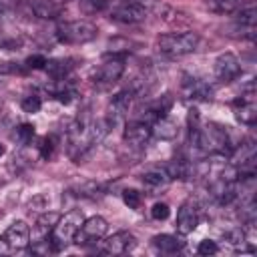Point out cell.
Wrapping results in <instances>:
<instances>
[{
    "instance_id": "obj_1",
    "label": "cell",
    "mask_w": 257,
    "mask_h": 257,
    "mask_svg": "<svg viewBox=\"0 0 257 257\" xmlns=\"http://www.w3.org/2000/svg\"><path fill=\"white\" fill-rule=\"evenodd\" d=\"M199 44V34L197 32H171V34H161L157 38V50L167 56V58H181L197 50Z\"/></svg>"
},
{
    "instance_id": "obj_2",
    "label": "cell",
    "mask_w": 257,
    "mask_h": 257,
    "mask_svg": "<svg viewBox=\"0 0 257 257\" xmlns=\"http://www.w3.org/2000/svg\"><path fill=\"white\" fill-rule=\"evenodd\" d=\"M82 221H84V215H82L80 209H72L64 217L58 219V223L54 225V229L48 235V239H50V243H52V247H54L56 253L62 251V249H66L74 241V237H76Z\"/></svg>"
},
{
    "instance_id": "obj_3",
    "label": "cell",
    "mask_w": 257,
    "mask_h": 257,
    "mask_svg": "<svg viewBox=\"0 0 257 257\" xmlns=\"http://www.w3.org/2000/svg\"><path fill=\"white\" fill-rule=\"evenodd\" d=\"M96 26L86 20H66L56 26V38L62 44H86L96 38Z\"/></svg>"
},
{
    "instance_id": "obj_4",
    "label": "cell",
    "mask_w": 257,
    "mask_h": 257,
    "mask_svg": "<svg viewBox=\"0 0 257 257\" xmlns=\"http://www.w3.org/2000/svg\"><path fill=\"white\" fill-rule=\"evenodd\" d=\"M124 60H126V54H120V52H110L104 56V60L92 68L90 72V80L98 86H108V84H114L122 72H124Z\"/></svg>"
},
{
    "instance_id": "obj_5",
    "label": "cell",
    "mask_w": 257,
    "mask_h": 257,
    "mask_svg": "<svg viewBox=\"0 0 257 257\" xmlns=\"http://www.w3.org/2000/svg\"><path fill=\"white\" fill-rule=\"evenodd\" d=\"M106 229H108V223H106L104 217H100V215L88 217V219L82 221V225H80V229H78V233L74 237V243H78V245L96 243L98 239L104 237Z\"/></svg>"
},
{
    "instance_id": "obj_6",
    "label": "cell",
    "mask_w": 257,
    "mask_h": 257,
    "mask_svg": "<svg viewBox=\"0 0 257 257\" xmlns=\"http://www.w3.org/2000/svg\"><path fill=\"white\" fill-rule=\"evenodd\" d=\"M233 108H235V118L241 124L253 126L257 122V104H255V88H253V82H249L247 94H243L241 98H237L233 102Z\"/></svg>"
},
{
    "instance_id": "obj_7",
    "label": "cell",
    "mask_w": 257,
    "mask_h": 257,
    "mask_svg": "<svg viewBox=\"0 0 257 257\" xmlns=\"http://www.w3.org/2000/svg\"><path fill=\"white\" fill-rule=\"evenodd\" d=\"M147 14H149V10L145 6H141L139 2L124 0V2H120V4H116L112 8L110 18L120 22V24H139V22H143L147 18Z\"/></svg>"
},
{
    "instance_id": "obj_8",
    "label": "cell",
    "mask_w": 257,
    "mask_h": 257,
    "mask_svg": "<svg viewBox=\"0 0 257 257\" xmlns=\"http://www.w3.org/2000/svg\"><path fill=\"white\" fill-rule=\"evenodd\" d=\"M213 72L219 82H231L241 74V62L233 52H223L217 56L213 64Z\"/></svg>"
},
{
    "instance_id": "obj_9",
    "label": "cell",
    "mask_w": 257,
    "mask_h": 257,
    "mask_svg": "<svg viewBox=\"0 0 257 257\" xmlns=\"http://www.w3.org/2000/svg\"><path fill=\"white\" fill-rule=\"evenodd\" d=\"M199 219H201V209L199 205L193 201V199H187L179 211H177V231L181 235H189L197 229L199 225Z\"/></svg>"
},
{
    "instance_id": "obj_10",
    "label": "cell",
    "mask_w": 257,
    "mask_h": 257,
    "mask_svg": "<svg viewBox=\"0 0 257 257\" xmlns=\"http://www.w3.org/2000/svg\"><path fill=\"white\" fill-rule=\"evenodd\" d=\"M135 96H137V94H135L131 88H124V90L116 92V94L110 98V102H108V116H106V120H108L110 124H114L116 120H120V118L131 110Z\"/></svg>"
},
{
    "instance_id": "obj_11",
    "label": "cell",
    "mask_w": 257,
    "mask_h": 257,
    "mask_svg": "<svg viewBox=\"0 0 257 257\" xmlns=\"http://www.w3.org/2000/svg\"><path fill=\"white\" fill-rule=\"evenodd\" d=\"M4 241L8 243V247L14 251H20V249H26L30 245V229L24 221H14L6 231H4Z\"/></svg>"
},
{
    "instance_id": "obj_12",
    "label": "cell",
    "mask_w": 257,
    "mask_h": 257,
    "mask_svg": "<svg viewBox=\"0 0 257 257\" xmlns=\"http://www.w3.org/2000/svg\"><path fill=\"white\" fill-rule=\"evenodd\" d=\"M135 245H137V239H135L133 233H128V231H116L114 235H110V237L104 241V253L122 255V253L133 251Z\"/></svg>"
},
{
    "instance_id": "obj_13",
    "label": "cell",
    "mask_w": 257,
    "mask_h": 257,
    "mask_svg": "<svg viewBox=\"0 0 257 257\" xmlns=\"http://www.w3.org/2000/svg\"><path fill=\"white\" fill-rule=\"evenodd\" d=\"M183 94L191 100H211L213 98V88L195 76H185L183 80Z\"/></svg>"
},
{
    "instance_id": "obj_14",
    "label": "cell",
    "mask_w": 257,
    "mask_h": 257,
    "mask_svg": "<svg viewBox=\"0 0 257 257\" xmlns=\"http://www.w3.org/2000/svg\"><path fill=\"white\" fill-rule=\"evenodd\" d=\"M151 135H153L151 133V124L147 120H141V118L131 120L126 124V128H124V141L128 145H133V147H143L151 139Z\"/></svg>"
},
{
    "instance_id": "obj_15",
    "label": "cell",
    "mask_w": 257,
    "mask_h": 257,
    "mask_svg": "<svg viewBox=\"0 0 257 257\" xmlns=\"http://www.w3.org/2000/svg\"><path fill=\"white\" fill-rule=\"evenodd\" d=\"M171 106H173V96L171 94H163V96H159V98H155V100H151L149 104H147V108H145V118H141V120H157V118H161V116H167L169 114V110H171Z\"/></svg>"
},
{
    "instance_id": "obj_16",
    "label": "cell",
    "mask_w": 257,
    "mask_h": 257,
    "mask_svg": "<svg viewBox=\"0 0 257 257\" xmlns=\"http://www.w3.org/2000/svg\"><path fill=\"white\" fill-rule=\"evenodd\" d=\"M151 133H153L155 137H159L161 141H173V139L177 137V133H179V126H177V122H175L173 118L161 116V118H157V120L151 124Z\"/></svg>"
},
{
    "instance_id": "obj_17",
    "label": "cell",
    "mask_w": 257,
    "mask_h": 257,
    "mask_svg": "<svg viewBox=\"0 0 257 257\" xmlns=\"http://www.w3.org/2000/svg\"><path fill=\"white\" fill-rule=\"evenodd\" d=\"M183 245H185V241H181V237H177V235L163 233V235L153 237V247L161 253H177L183 249Z\"/></svg>"
},
{
    "instance_id": "obj_18",
    "label": "cell",
    "mask_w": 257,
    "mask_h": 257,
    "mask_svg": "<svg viewBox=\"0 0 257 257\" xmlns=\"http://www.w3.org/2000/svg\"><path fill=\"white\" fill-rule=\"evenodd\" d=\"M165 171H167L169 179H181V181H185V179L191 177L193 165H191V161H187L183 157H177V159L169 161V165L165 167Z\"/></svg>"
},
{
    "instance_id": "obj_19",
    "label": "cell",
    "mask_w": 257,
    "mask_h": 257,
    "mask_svg": "<svg viewBox=\"0 0 257 257\" xmlns=\"http://www.w3.org/2000/svg\"><path fill=\"white\" fill-rule=\"evenodd\" d=\"M30 10L38 18H56L60 14V4L54 0H32Z\"/></svg>"
},
{
    "instance_id": "obj_20",
    "label": "cell",
    "mask_w": 257,
    "mask_h": 257,
    "mask_svg": "<svg viewBox=\"0 0 257 257\" xmlns=\"http://www.w3.org/2000/svg\"><path fill=\"white\" fill-rule=\"evenodd\" d=\"M169 175L165 169H153V171H147L143 175V185L151 191H159V189H165L169 185Z\"/></svg>"
},
{
    "instance_id": "obj_21",
    "label": "cell",
    "mask_w": 257,
    "mask_h": 257,
    "mask_svg": "<svg viewBox=\"0 0 257 257\" xmlns=\"http://www.w3.org/2000/svg\"><path fill=\"white\" fill-rule=\"evenodd\" d=\"M72 62H74L72 58H54V60H48V62H46V70H48V74H50L54 80L66 78L68 72L74 68Z\"/></svg>"
},
{
    "instance_id": "obj_22",
    "label": "cell",
    "mask_w": 257,
    "mask_h": 257,
    "mask_svg": "<svg viewBox=\"0 0 257 257\" xmlns=\"http://www.w3.org/2000/svg\"><path fill=\"white\" fill-rule=\"evenodd\" d=\"M72 191H74V195H76V197L96 199V197H102V195L106 193V187H104L102 183H96V181H86V183L76 185Z\"/></svg>"
},
{
    "instance_id": "obj_23",
    "label": "cell",
    "mask_w": 257,
    "mask_h": 257,
    "mask_svg": "<svg viewBox=\"0 0 257 257\" xmlns=\"http://www.w3.org/2000/svg\"><path fill=\"white\" fill-rule=\"evenodd\" d=\"M205 4L217 14H235L243 8V0H205Z\"/></svg>"
},
{
    "instance_id": "obj_24",
    "label": "cell",
    "mask_w": 257,
    "mask_h": 257,
    "mask_svg": "<svg viewBox=\"0 0 257 257\" xmlns=\"http://www.w3.org/2000/svg\"><path fill=\"white\" fill-rule=\"evenodd\" d=\"M58 219H60V215L54 213V211H46V213H42V215L36 219V233H38L40 237L50 235V231L54 229V225L58 223Z\"/></svg>"
},
{
    "instance_id": "obj_25",
    "label": "cell",
    "mask_w": 257,
    "mask_h": 257,
    "mask_svg": "<svg viewBox=\"0 0 257 257\" xmlns=\"http://www.w3.org/2000/svg\"><path fill=\"white\" fill-rule=\"evenodd\" d=\"M110 0H78V8L84 14H98L108 8Z\"/></svg>"
},
{
    "instance_id": "obj_26",
    "label": "cell",
    "mask_w": 257,
    "mask_h": 257,
    "mask_svg": "<svg viewBox=\"0 0 257 257\" xmlns=\"http://www.w3.org/2000/svg\"><path fill=\"white\" fill-rule=\"evenodd\" d=\"M235 22L245 24V26H255L257 24V10L251 8H241L239 12H235Z\"/></svg>"
},
{
    "instance_id": "obj_27",
    "label": "cell",
    "mask_w": 257,
    "mask_h": 257,
    "mask_svg": "<svg viewBox=\"0 0 257 257\" xmlns=\"http://www.w3.org/2000/svg\"><path fill=\"white\" fill-rule=\"evenodd\" d=\"M16 141L20 143V145H28L30 141H32V137H34V124H30V122H22L18 128H16Z\"/></svg>"
},
{
    "instance_id": "obj_28",
    "label": "cell",
    "mask_w": 257,
    "mask_h": 257,
    "mask_svg": "<svg viewBox=\"0 0 257 257\" xmlns=\"http://www.w3.org/2000/svg\"><path fill=\"white\" fill-rule=\"evenodd\" d=\"M122 201L124 205H128V209H139L143 203V195L137 189H124L122 191Z\"/></svg>"
},
{
    "instance_id": "obj_29",
    "label": "cell",
    "mask_w": 257,
    "mask_h": 257,
    "mask_svg": "<svg viewBox=\"0 0 257 257\" xmlns=\"http://www.w3.org/2000/svg\"><path fill=\"white\" fill-rule=\"evenodd\" d=\"M20 106H22V110L24 112H38L40 110V106H42V100H40V96H36V94H28V96H24L22 100H20Z\"/></svg>"
},
{
    "instance_id": "obj_30",
    "label": "cell",
    "mask_w": 257,
    "mask_h": 257,
    "mask_svg": "<svg viewBox=\"0 0 257 257\" xmlns=\"http://www.w3.org/2000/svg\"><path fill=\"white\" fill-rule=\"evenodd\" d=\"M46 56H42V54H32V56H28L26 60H24V66L26 68H32V70H42V68H46Z\"/></svg>"
},
{
    "instance_id": "obj_31",
    "label": "cell",
    "mask_w": 257,
    "mask_h": 257,
    "mask_svg": "<svg viewBox=\"0 0 257 257\" xmlns=\"http://www.w3.org/2000/svg\"><path fill=\"white\" fill-rule=\"evenodd\" d=\"M169 215H171V209H169L167 203H155L153 209H151V217L157 219V221H165Z\"/></svg>"
},
{
    "instance_id": "obj_32",
    "label": "cell",
    "mask_w": 257,
    "mask_h": 257,
    "mask_svg": "<svg viewBox=\"0 0 257 257\" xmlns=\"http://www.w3.org/2000/svg\"><path fill=\"white\" fill-rule=\"evenodd\" d=\"M217 251H219V245L215 241H211V239H203L199 243V247H197V253L199 255H215Z\"/></svg>"
},
{
    "instance_id": "obj_33",
    "label": "cell",
    "mask_w": 257,
    "mask_h": 257,
    "mask_svg": "<svg viewBox=\"0 0 257 257\" xmlns=\"http://www.w3.org/2000/svg\"><path fill=\"white\" fill-rule=\"evenodd\" d=\"M52 149H54V145H52V139H42V143H40V157L42 159H48L50 155H52Z\"/></svg>"
},
{
    "instance_id": "obj_34",
    "label": "cell",
    "mask_w": 257,
    "mask_h": 257,
    "mask_svg": "<svg viewBox=\"0 0 257 257\" xmlns=\"http://www.w3.org/2000/svg\"><path fill=\"white\" fill-rule=\"evenodd\" d=\"M20 72V66L16 62H0V74H16Z\"/></svg>"
},
{
    "instance_id": "obj_35",
    "label": "cell",
    "mask_w": 257,
    "mask_h": 257,
    "mask_svg": "<svg viewBox=\"0 0 257 257\" xmlns=\"http://www.w3.org/2000/svg\"><path fill=\"white\" fill-rule=\"evenodd\" d=\"M12 12H14V4L10 0H0V18L10 16Z\"/></svg>"
},
{
    "instance_id": "obj_36",
    "label": "cell",
    "mask_w": 257,
    "mask_h": 257,
    "mask_svg": "<svg viewBox=\"0 0 257 257\" xmlns=\"http://www.w3.org/2000/svg\"><path fill=\"white\" fill-rule=\"evenodd\" d=\"M8 253H12V249L8 247V243L4 241V237L0 235V255H8Z\"/></svg>"
},
{
    "instance_id": "obj_37",
    "label": "cell",
    "mask_w": 257,
    "mask_h": 257,
    "mask_svg": "<svg viewBox=\"0 0 257 257\" xmlns=\"http://www.w3.org/2000/svg\"><path fill=\"white\" fill-rule=\"evenodd\" d=\"M4 153H6V149H4V145H2V143H0V157H2V155H4Z\"/></svg>"
}]
</instances>
